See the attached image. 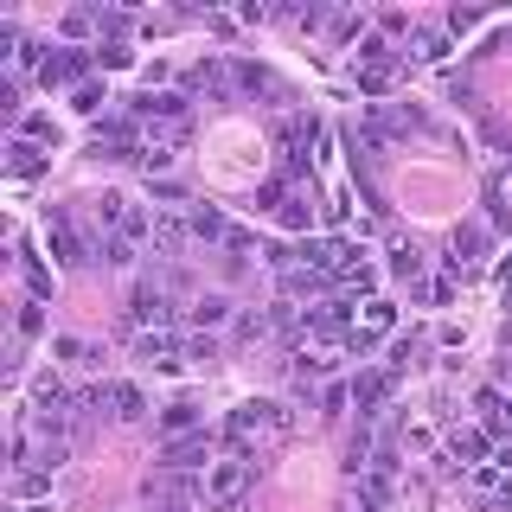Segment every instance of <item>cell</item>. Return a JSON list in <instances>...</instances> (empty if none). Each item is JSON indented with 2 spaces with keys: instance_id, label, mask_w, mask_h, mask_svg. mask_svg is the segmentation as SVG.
<instances>
[{
  "instance_id": "6da1fadb",
  "label": "cell",
  "mask_w": 512,
  "mask_h": 512,
  "mask_svg": "<svg viewBox=\"0 0 512 512\" xmlns=\"http://www.w3.org/2000/svg\"><path fill=\"white\" fill-rule=\"evenodd\" d=\"M141 128H135V116H103L96 122V135H90V160H135L141 167Z\"/></svg>"
},
{
  "instance_id": "7a4b0ae2",
  "label": "cell",
  "mask_w": 512,
  "mask_h": 512,
  "mask_svg": "<svg viewBox=\"0 0 512 512\" xmlns=\"http://www.w3.org/2000/svg\"><path fill=\"white\" fill-rule=\"evenodd\" d=\"M90 58H96V52H77V45H52V58H45L39 84H45V90H84V84H90Z\"/></svg>"
},
{
  "instance_id": "3957f363",
  "label": "cell",
  "mask_w": 512,
  "mask_h": 512,
  "mask_svg": "<svg viewBox=\"0 0 512 512\" xmlns=\"http://www.w3.org/2000/svg\"><path fill=\"white\" fill-rule=\"evenodd\" d=\"M308 340L346 346L352 340V301H314V308H308Z\"/></svg>"
},
{
  "instance_id": "277c9868",
  "label": "cell",
  "mask_w": 512,
  "mask_h": 512,
  "mask_svg": "<svg viewBox=\"0 0 512 512\" xmlns=\"http://www.w3.org/2000/svg\"><path fill=\"white\" fill-rule=\"evenodd\" d=\"M45 244H52V263L58 269H84L90 263V244L71 231V212H52V218H45Z\"/></svg>"
},
{
  "instance_id": "5b68a950",
  "label": "cell",
  "mask_w": 512,
  "mask_h": 512,
  "mask_svg": "<svg viewBox=\"0 0 512 512\" xmlns=\"http://www.w3.org/2000/svg\"><path fill=\"white\" fill-rule=\"evenodd\" d=\"M282 423H288L282 404H256V397H250V404H237V410H231V429H224V436H231V448H244L256 429H282Z\"/></svg>"
},
{
  "instance_id": "8992f818",
  "label": "cell",
  "mask_w": 512,
  "mask_h": 512,
  "mask_svg": "<svg viewBox=\"0 0 512 512\" xmlns=\"http://www.w3.org/2000/svg\"><path fill=\"white\" fill-rule=\"evenodd\" d=\"M128 320H135V327H148V333H167V320H173V301L160 295L154 282H141L135 295H128Z\"/></svg>"
},
{
  "instance_id": "52a82bcc",
  "label": "cell",
  "mask_w": 512,
  "mask_h": 512,
  "mask_svg": "<svg viewBox=\"0 0 512 512\" xmlns=\"http://www.w3.org/2000/svg\"><path fill=\"white\" fill-rule=\"evenodd\" d=\"M244 487H250V461H218L212 480H205V500H212V506H237Z\"/></svg>"
},
{
  "instance_id": "ba28073f",
  "label": "cell",
  "mask_w": 512,
  "mask_h": 512,
  "mask_svg": "<svg viewBox=\"0 0 512 512\" xmlns=\"http://www.w3.org/2000/svg\"><path fill=\"white\" fill-rule=\"evenodd\" d=\"M205 461H212V436H173L167 448H160V468L167 474H186V468H205Z\"/></svg>"
},
{
  "instance_id": "9c48e42d",
  "label": "cell",
  "mask_w": 512,
  "mask_h": 512,
  "mask_svg": "<svg viewBox=\"0 0 512 512\" xmlns=\"http://www.w3.org/2000/svg\"><path fill=\"white\" fill-rule=\"evenodd\" d=\"M135 359H141V365H154V372H180V365H186V346L173 340V333H141Z\"/></svg>"
},
{
  "instance_id": "30bf717a",
  "label": "cell",
  "mask_w": 512,
  "mask_h": 512,
  "mask_svg": "<svg viewBox=\"0 0 512 512\" xmlns=\"http://www.w3.org/2000/svg\"><path fill=\"white\" fill-rule=\"evenodd\" d=\"M231 84L244 96H276V103H288V84L269 71V64H231Z\"/></svg>"
},
{
  "instance_id": "8fae6325",
  "label": "cell",
  "mask_w": 512,
  "mask_h": 512,
  "mask_svg": "<svg viewBox=\"0 0 512 512\" xmlns=\"http://www.w3.org/2000/svg\"><path fill=\"white\" fill-rule=\"evenodd\" d=\"M0 167H7L13 180H39V173L52 167V154H45L39 141H26V135H20V141H7V160H0Z\"/></svg>"
},
{
  "instance_id": "7c38bea8",
  "label": "cell",
  "mask_w": 512,
  "mask_h": 512,
  "mask_svg": "<svg viewBox=\"0 0 512 512\" xmlns=\"http://www.w3.org/2000/svg\"><path fill=\"white\" fill-rule=\"evenodd\" d=\"M391 372H359V378H352V404H359V416H372V410H384V404H391Z\"/></svg>"
},
{
  "instance_id": "4fadbf2b",
  "label": "cell",
  "mask_w": 512,
  "mask_h": 512,
  "mask_svg": "<svg viewBox=\"0 0 512 512\" xmlns=\"http://www.w3.org/2000/svg\"><path fill=\"white\" fill-rule=\"evenodd\" d=\"M352 493H359L365 512H397L391 506V474H378V468H359V474H352Z\"/></svg>"
},
{
  "instance_id": "5bb4252c",
  "label": "cell",
  "mask_w": 512,
  "mask_h": 512,
  "mask_svg": "<svg viewBox=\"0 0 512 512\" xmlns=\"http://www.w3.org/2000/svg\"><path fill=\"white\" fill-rule=\"evenodd\" d=\"M468 487L487 493V500H512V468H500V461H480V468H468Z\"/></svg>"
},
{
  "instance_id": "9a60e30c",
  "label": "cell",
  "mask_w": 512,
  "mask_h": 512,
  "mask_svg": "<svg viewBox=\"0 0 512 512\" xmlns=\"http://www.w3.org/2000/svg\"><path fill=\"white\" fill-rule=\"evenodd\" d=\"M327 282H333V276H320V269L295 263V269H282V301H314V295H320Z\"/></svg>"
},
{
  "instance_id": "2e32d148",
  "label": "cell",
  "mask_w": 512,
  "mask_h": 512,
  "mask_svg": "<svg viewBox=\"0 0 512 512\" xmlns=\"http://www.w3.org/2000/svg\"><path fill=\"white\" fill-rule=\"evenodd\" d=\"M487 429H455V436H448V461H461V468H480V461H487Z\"/></svg>"
},
{
  "instance_id": "e0dca14e",
  "label": "cell",
  "mask_w": 512,
  "mask_h": 512,
  "mask_svg": "<svg viewBox=\"0 0 512 512\" xmlns=\"http://www.w3.org/2000/svg\"><path fill=\"white\" fill-rule=\"evenodd\" d=\"M333 282H346V288H359V295H372V288H378V269L365 263V250H346V263L333 269Z\"/></svg>"
},
{
  "instance_id": "ac0fdd59",
  "label": "cell",
  "mask_w": 512,
  "mask_h": 512,
  "mask_svg": "<svg viewBox=\"0 0 512 512\" xmlns=\"http://www.w3.org/2000/svg\"><path fill=\"white\" fill-rule=\"evenodd\" d=\"M474 410H480V423H487V429H512V397L500 391V384H487V391L474 397Z\"/></svg>"
},
{
  "instance_id": "d6986e66",
  "label": "cell",
  "mask_w": 512,
  "mask_h": 512,
  "mask_svg": "<svg viewBox=\"0 0 512 512\" xmlns=\"http://www.w3.org/2000/svg\"><path fill=\"white\" fill-rule=\"evenodd\" d=\"M192 237H199V244H224V237H231V224H224V212L218 205H192Z\"/></svg>"
},
{
  "instance_id": "ffe728a7",
  "label": "cell",
  "mask_w": 512,
  "mask_h": 512,
  "mask_svg": "<svg viewBox=\"0 0 512 512\" xmlns=\"http://www.w3.org/2000/svg\"><path fill=\"white\" fill-rule=\"evenodd\" d=\"M423 263H429L423 244H410V237H404V244H391V276L397 282H423Z\"/></svg>"
},
{
  "instance_id": "44dd1931",
  "label": "cell",
  "mask_w": 512,
  "mask_h": 512,
  "mask_svg": "<svg viewBox=\"0 0 512 512\" xmlns=\"http://www.w3.org/2000/svg\"><path fill=\"white\" fill-rule=\"evenodd\" d=\"M397 71H404V64H359L352 84H359V96H384V90L397 84Z\"/></svg>"
},
{
  "instance_id": "7402d4cb",
  "label": "cell",
  "mask_w": 512,
  "mask_h": 512,
  "mask_svg": "<svg viewBox=\"0 0 512 512\" xmlns=\"http://www.w3.org/2000/svg\"><path fill=\"white\" fill-rule=\"evenodd\" d=\"M160 429H167V442L173 436H199V404H186V397L167 404V410H160Z\"/></svg>"
},
{
  "instance_id": "603a6c76",
  "label": "cell",
  "mask_w": 512,
  "mask_h": 512,
  "mask_svg": "<svg viewBox=\"0 0 512 512\" xmlns=\"http://www.w3.org/2000/svg\"><path fill=\"white\" fill-rule=\"evenodd\" d=\"M186 314H192V327H199V333H212V327H224V320H231V301H224V295H199Z\"/></svg>"
},
{
  "instance_id": "cb8c5ba5",
  "label": "cell",
  "mask_w": 512,
  "mask_h": 512,
  "mask_svg": "<svg viewBox=\"0 0 512 512\" xmlns=\"http://www.w3.org/2000/svg\"><path fill=\"white\" fill-rule=\"evenodd\" d=\"M186 231H192V224H180L173 212H154V244H160V256H180L186 250Z\"/></svg>"
},
{
  "instance_id": "d4e9b609",
  "label": "cell",
  "mask_w": 512,
  "mask_h": 512,
  "mask_svg": "<svg viewBox=\"0 0 512 512\" xmlns=\"http://www.w3.org/2000/svg\"><path fill=\"white\" fill-rule=\"evenodd\" d=\"M314 205H320V199H308V192H295V199H288L282 212H276V224H282V231H308V224H314Z\"/></svg>"
},
{
  "instance_id": "484cf974",
  "label": "cell",
  "mask_w": 512,
  "mask_h": 512,
  "mask_svg": "<svg viewBox=\"0 0 512 512\" xmlns=\"http://www.w3.org/2000/svg\"><path fill=\"white\" fill-rule=\"evenodd\" d=\"M288 199H295V192H288V173H269V180L256 186V212H282Z\"/></svg>"
},
{
  "instance_id": "4316f807",
  "label": "cell",
  "mask_w": 512,
  "mask_h": 512,
  "mask_svg": "<svg viewBox=\"0 0 512 512\" xmlns=\"http://www.w3.org/2000/svg\"><path fill=\"white\" fill-rule=\"evenodd\" d=\"M96 256H103V263H109V269H128V263H135V237H122V231H109V237H103V244H96Z\"/></svg>"
},
{
  "instance_id": "83f0119b",
  "label": "cell",
  "mask_w": 512,
  "mask_h": 512,
  "mask_svg": "<svg viewBox=\"0 0 512 512\" xmlns=\"http://www.w3.org/2000/svg\"><path fill=\"white\" fill-rule=\"evenodd\" d=\"M20 269H26V288H32V301H45V295H52V269H45L39 256L26 250V244H20Z\"/></svg>"
},
{
  "instance_id": "f1b7e54d",
  "label": "cell",
  "mask_w": 512,
  "mask_h": 512,
  "mask_svg": "<svg viewBox=\"0 0 512 512\" xmlns=\"http://www.w3.org/2000/svg\"><path fill=\"white\" fill-rule=\"evenodd\" d=\"M52 359H64V365H96L103 352L84 346V340H71V333H58V340H52Z\"/></svg>"
},
{
  "instance_id": "f546056e",
  "label": "cell",
  "mask_w": 512,
  "mask_h": 512,
  "mask_svg": "<svg viewBox=\"0 0 512 512\" xmlns=\"http://www.w3.org/2000/svg\"><path fill=\"white\" fill-rule=\"evenodd\" d=\"M141 416H148V397L135 384H116V423H141Z\"/></svg>"
},
{
  "instance_id": "4dcf8cb0",
  "label": "cell",
  "mask_w": 512,
  "mask_h": 512,
  "mask_svg": "<svg viewBox=\"0 0 512 512\" xmlns=\"http://www.w3.org/2000/svg\"><path fill=\"white\" fill-rule=\"evenodd\" d=\"M186 84H192V90H224V84H231V71H224L218 58H205V64H192Z\"/></svg>"
},
{
  "instance_id": "1f68e13d",
  "label": "cell",
  "mask_w": 512,
  "mask_h": 512,
  "mask_svg": "<svg viewBox=\"0 0 512 512\" xmlns=\"http://www.w3.org/2000/svg\"><path fill=\"white\" fill-rule=\"evenodd\" d=\"M13 333H20V340H39V333H45V308H39V301H20V314H13Z\"/></svg>"
},
{
  "instance_id": "d6a6232c",
  "label": "cell",
  "mask_w": 512,
  "mask_h": 512,
  "mask_svg": "<svg viewBox=\"0 0 512 512\" xmlns=\"http://www.w3.org/2000/svg\"><path fill=\"white\" fill-rule=\"evenodd\" d=\"M448 58V32H416V64H442Z\"/></svg>"
},
{
  "instance_id": "836d02e7",
  "label": "cell",
  "mask_w": 512,
  "mask_h": 512,
  "mask_svg": "<svg viewBox=\"0 0 512 512\" xmlns=\"http://www.w3.org/2000/svg\"><path fill=\"white\" fill-rule=\"evenodd\" d=\"M96 32L103 45H128V13H96Z\"/></svg>"
},
{
  "instance_id": "e575fe53",
  "label": "cell",
  "mask_w": 512,
  "mask_h": 512,
  "mask_svg": "<svg viewBox=\"0 0 512 512\" xmlns=\"http://www.w3.org/2000/svg\"><path fill=\"white\" fill-rule=\"evenodd\" d=\"M103 103H109V96H103V84H84V90H71V109H77V116H96Z\"/></svg>"
},
{
  "instance_id": "d590c367",
  "label": "cell",
  "mask_w": 512,
  "mask_h": 512,
  "mask_svg": "<svg viewBox=\"0 0 512 512\" xmlns=\"http://www.w3.org/2000/svg\"><path fill=\"white\" fill-rule=\"evenodd\" d=\"M365 455H372V429L359 423V429H352V442H346V468L359 474V461H365Z\"/></svg>"
},
{
  "instance_id": "8d00e7d4",
  "label": "cell",
  "mask_w": 512,
  "mask_h": 512,
  "mask_svg": "<svg viewBox=\"0 0 512 512\" xmlns=\"http://www.w3.org/2000/svg\"><path fill=\"white\" fill-rule=\"evenodd\" d=\"M96 64H103V71H128L135 52H128V45H96Z\"/></svg>"
},
{
  "instance_id": "74e56055",
  "label": "cell",
  "mask_w": 512,
  "mask_h": 512,
  "mask_svg": "<svg viewBox=\"0 0 512 512\" xmlns=\"http://www.w3.org/2000/svg\"><path fill=\"white\" fill-rule=\"evenodd\" d=\"M26 141H39V148H58V128H52V116H26Z\"/></svg>"
},
{
  "instance_id": "f35d334b",
  "label": "cell",
  "mask_w": 512,
  "mask_h": 512,
  "mask_svg": "<svg viewBox=\"0 0 512 512\" xmlns=\"http://www.w3.org/2000/svg\"><path fill=\"white\" fill-rule=\"evenodd\" d=\"M352 404V384H327V391H320V410H327V416H340Z\"/></svg>"
},
{
  "instance_id": "ab89813d",
  "label": "cell",
  "mask_w": 512,
  "mask_h": 512,
  "mask_svg": "<svg viewBox=\"0 0 512 512\" xmlns=\"http://www.w3.org/2000/svg\"><path fill=\"white\" fill-rule=\"evenodd\" d=\"M391 320H397V308H391V301H378V295L365 301V327H378V333H384V327H391Z\"/></svg>"
},
{
  "instance_id": "60d3db41",
  "label": "cell",
  "mask_w": 512,
  "mask_h": 512,
  "mask_svg": "<svg viewBox=\"0 0 512 512\" xmlns=\"http://www.w3.org/2000/svg\"><path fill=\"white\" fill-rule=\"evenodd\" d=\"M346 212H352L346 192H327V199H320V218H327V224H346Z\"/></svg>"
},
{
  "instance_id": "b9f144b4",
  "label": "cell",
  "mask_w": 512,
  "mask_h": 512,
  "mask_svg": "<svg viewBox=\"0 0 512 512\" xmlns=\"http://www.w3.org/2000/svg\"><path fill=\"white\" fill-rule=\"evenodd\" d=\"M359 64H397V52H391L384 39H365V45H359Z\"/></svg>"
},
{
  "instance_id": "7bdbcfd3",
  "label": "cell",
  "mask_w": 512,
  "mask_h": 512,
  "mask_svg": "<svg viewBox=\"0 0 512 512\" xmlns=\"http://www.w3.org/2000/svg\"><path fill=\"white\" fill-rule=\"evenodd\" d=\"M346 352H359V359H365V352H378V327H352Z\"/></svg>"
},
{
  "instance_id": "ee69618b",
  "label": "cell",
  "mask_w": 512,
  "mask_h": 512,
  "mask_svg": "<svg viewBox=\"0 0 512 512\" xmlns=\"http://www.w3.org/2000/svg\"><path fill=\"white\" fill-rule=\"evenodd\" d=\"M186 359H199V365H212V359H218V340H212V333H199V340H192V346H186Z\"/></svg>"
},
{
  "instance_id": "f6af8a7d",
  "label": "cell",
  "mask_w": 512,
  "mask_h": 512,
  "mask_svg": "<svg viewBox=\"0 0 512 512\" xmlns=\"http://www.w3.org/2000/svg\"><path fill=\"white\" fill-rule=\"evenodd\" d=\"M52 468H64V442H45L39 448V474H52Z\"/></svg>"
},
{
  "instance_id": "bcb514c9",
  "label": "cell",
  "mask_w": 512,
  "mask_h": 512,
  "mask_svg": "<svg viewBox=\"0 0 512 512\" xmlns=\"http://www.w3.org/2000/svg\"><path fill=\"white\" fill-rule=\"evenodd\" d=\"M474 26H480L474 7H455V13H448V32H474Z\"/></svg>"
},
{
  "instance_id": "7dc6e473",
  "label": "cell",
  "mask_w": 512,
  "mask_h": 512,
  "mask_svg": "<svg viewBox=\"0 0 512 512\" xmlns=\"http://www.w3.org/2000/svg\"><path fill=\"white\" fill-rule=\"evenodd\" d=\"M0 109H7V116L20 109V77H13V71H7V84H0Z\"/></svg>"
},
{
  "instance_id": "c3c4849f",
  "label": "cell",
  "mask_w": 512,
  "mask_h": 512,
  "mask_svg": "<svg viewBox=\"0 0 512 512\" xmlns=\"http://www.w3.org/2000/svg\"><path fill=\"white\" fill-rule=\"evenodd\" d=\"M90 26H96V13H64V32H71V39H84Z\"/></svg>"
},
{
  "instance_id": "681fc988",
  "label": "cell",
  "mask_w": 512,
  "mask_h": 512,
  "mask_svg": "<svg viewBox=\"0 0 512 512\" xmlns=\"http://www.w3.org/2000/svg\"><path fill=\"white\" fill-rule=\"evenodd\" d=\"M224 250H231V256H250L256 237H250V231H231V237H224Z\"/></svg>"
},
{
  "instance_id": "f907efd6",
  "label": "cell",
  "mask_w": 512,
  "mask_h": 512,
  "mask_svg": "<svg viewBox=\"0 0 512 512\" xmlns=\"http://www.w3.org/2000/svg\"><path fill=\"white\" fill-rule=\"evenodd\" d=\"M288 20H295L301 32H314V26H320V7H295V13H288Z\"/></svg>"
},
{
  "instance_id": "816d5d0a",
  "label": "cell",
  "mask_w": 512,
  "mask_h": 512,
  "mask_svg": "<svg viewBox=\"0 0 512 512\" xmlns=\"http://www.w3.org/2000/svg\"><path fill=\"white\" fill-rule=\"evenodd\" d=\"M160 512H180V506H160Z\"/></svg>"
}]
</instances>
